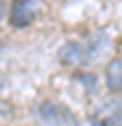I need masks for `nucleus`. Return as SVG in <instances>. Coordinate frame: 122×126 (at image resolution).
Listing matches in <instances>:
<instances>
[{
	"instance_id": "nucleus-5",
	"label": "nucleus",
	"mask_w": 122,
	"mask_h": 126,
	"mask_svg": "<svg viewBox=\"0 0 122 126\" xmlns=\"http://www.w3.org/2000/svg\"><path fill=\"white\" fill-rule=\"evenodd\" d=\"M104 82H107V89L113 91V93H122V60L116 58L107 64V71H104Z\"/></svg>"
},
{
	"instance_id": "nucleus-6",
	"label": "nucleus",
	"mask_w": 122,
	"mask_h": 126,
	"mask_svg": "<svg viewBox=\"0 0 122 126\" xmlns=\"http://www.w3.org/2000/svg\"><path fill=\"white\" fill-rule=\"evenodd\" d=\"M2 13H4V2L0 0V18H2Z\"/></svg>"
},
{
	"instance_id": "nucleus-4",
	"label": "nucleus",
	"mask_w": 122,
	"mask_h": 126,
	"mask_svg": "<svg viewBox=\"0 0 122 126\" xmlns=\"http://www.w3.org/2000/svg\"><path fill=\"white\" fill-rule=\"evenodd\" d=\"M42 11V4L38 0H16L11 7V24L18 29L29 27Z\"/></svg>"
},
{
	"instance_id": "nucleus-2",
	"label": "nucleus",
	"mask_w": 122,
	"mask_h": 126,
	"mask_svg": "<svg viewBox=\"0 0 122 126\" xmlns=\"http://www.w3.org/2000/svg\"><path fill=\"white\" fill-rule=\"evenodd\" d=\"M36 115L44 126H80L76 113L60 102H42L36 109Z\"/></svg>"
},
{
	"instance_id": "nucleus-1",
	"label": "nucleus",
	"mask_w": 122,
	"mask_h": 126,
	"mask_svg": "<svg viewBox=\"0 0 122 126\" xmlns=\"http://www.w3.org/2000/svg\"><path fill=\"white\" fill-rule=\"evenodd\" d=\"M109 33L104 31V29H98V31H91V33H87L82 40H71V42H67V44H62L60 47V51H58V60L64 64V66H73V69H78V66H89V64H93L100 55H102V51L109 47Z\"/></svg>"
},
{
	"instance_id": "nucleus-7",
	"label": "nucleus",
	"mask_w": 122,
	"mask_h": 126,
	"mask_svg": "<svg viewBox=\"0 0 122 126\" xmlns=\"http://www.w3.org/2000/svg\"><path fill=\"white\" fill-rule=\"evenodd\" d=\"M98 2H107V0H98Z\"/></svg>"
},
{
	"instance_id": "nucleus-3",
	"label": "nucleus",
	"mask_w": 122,
	"mask_h": 126,
	"mask_svg": "<svg viewBox=\"0 0 122 126\" xmlns=\"http://www.w3.org/2000/svg\"><path fill=\"white\" fill-rule=\"evenodd\" d=\"M91 126H122V100H107L89 113Z\"/></svg>"
}]
</instances>
